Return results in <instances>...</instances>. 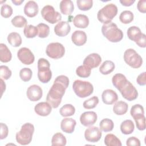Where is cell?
Instances as JSON below:
<instances>
[{"label": "cell", "instance_id": "obj_2", "mask_svg": "<svg viewBox=\"0 0 146 146\" xmlns=\"http://www.w3.org/2000/svg\"><path fill=\"white\" fill-rule=\"evenodd\" d=\"M102 33L110 42L116 43L123 38V33L113 22L104 24L102 27Z\"/></svg>", "mask_w": 146, "mask_h": 146}, {"label": "cell", "instance_id": "obj_5", "mask_svg": "<svg viewBox=\"0 0 146 146\" xmlns=\"http://www.w3.org/2000/svg\"><path fill=\"white\" fill-rule=\"evenodd\" d=\"M72 89L79 98H84L91 95L94 91L92 84L87 81L76 80L72 84Z\"/></svg>", "mask_w": 146, "mask_h": 146}, {"label": "cell", "instance_id": "obj_48", "mask_svg": "<svg viewBox=\"0 0 146 146\" xmlns=\"http://www.w3.org/2000/svg\"><path fill=\"white\" fill-rule=\"evenodd\" d=\"M126 144L128 146L130 145H136V146H140V141L139 139L135 137H129L126 141Z\"/></svg>", "mask_w": 146, "mask_h": 146}, {"label": "cell", "instance_id": "obj_28", "mask_svg": "<svg viewBox=\"0 0 146 146\" xmlns=\"http://www.w3.org/2000/svg\"><path fill=\"white\" fill-rule=\"evenodd\" d=\"M9 43L14 47H17L22 44V38L19 34L15 32L10 33L7 36Z\"/></svg>", "mask_w": 146, "mask_h": 146}, {"label": "cell", "instance_id": "obj_24", "mask_svg": "<svg viewBox=\"0 0 146 146\" xmlns=\"http://www.w3.org/2000/svg\"><path fill=\"white\" fill-rule=\"evenodd\" d=\"M59 8L61 13L64 15H71L74 9L73 2L71 0H62L60 2Z\"/></svg>", "mask_w": 146, "mask_h": 146}, {"label": "cell", "instance_id": "obj_22", "mask_svg": "<svg viewBox=\"0 0 146 146\" xmlns=\"http://www.w3.org/2000/svg\"><path fill=\"white\" fill-rule=\"evenodd\" d=\"M76 124L75 120L72 118H64L61 121L60 128L64 132L71 133L74 131Z\"/></svg>", "mask_w": 146, "mask_h": 146}, {"label": "cell", "instance_id": "obj_39", "mask_svg": "<svg viewBox=\"0 0 146 146\" xmlns=\"http://www.w3.org/2000/svg\"><path fill=\"white\" fill-rule=\"evenodd\" d=\"M76 4L79 10L87 11L92 7L93 1L92 0H77Z\"/></svg>", "mask_w": 146, "mask_h": 146}, {"label": "cell", "instance_id": "obj_16", "mask_svg": "<svg viewBox=\"0 0 146 146\" xmlns=\"http://www.w3.org/2000/svg\"><path fill=\"white\" fill-rule=\"evenodd\" d=\"M102 62V58L97 53H92L87 55L83 60V64L91 69L98 67Z\"/></svg>", "mask_w": 146, "mask_h": 146}, {"label": "cell", "instance_id": "obj_8", "mask_svg": "<svg viewBox=\"0 0 146 146\" xmlns=\"http://www.w3.org/2000/svg\"><path fill=\"white\" fill-rule=\"evenodd\" d=\"M124 60L128 65L133 68H138L143 64L142 58L132 48H128L125 51L124 53Z\"/></svg>", "mask_w": 146, "mask_h": 146}, {"label": "cell", "instance_id": "obj_40", "mask_svg": "<svg viewBox=\"0 0 146 146\" xmlns=\"http://www.w3.org/2000/svg\"><path fill=\"white\" fill-rule=\"evenodd\" d=\"M11 22L14 26L19 28L23 27V26H26V24L27 23L26 19L22 15H17L11 19Z\"/></svg>", "mask_w": 146, "mask_h": 146}, {"label": "cell", "instance_id": "obj_30", "mask_svg": "<svg viewBox=\"0 0 146 146\" xmlns=\"http://www.w3.org/2000/svg\"><path fill=\"white\" fill-rule=\"evenodd\" d=\"M66 138L60 132L55 133L51 139V144L52 146H64L66 144Z\"/></svg>", "mask_w": 146, "mask_h": 146}, {"label": "cell", "instance_id": "obj_17", "mask_svg": "<svg viewBox=\"0 0 146 146\" xmlns=\"http://www.w3.org/2000/svg\"><path fill=\"white\" fill-rule=\"evenodd\" d=\"M71 30V26L67 21H60L54 27V32L59 36H65Z\"/></svg>", "mask_w": 146, "mask_h": 146}, {"label": "cell", "instance_id": "obj_14", "mask_svg": "<svg viewBox=\"0 0 146 146\" xmlns=\"http://www.w3.org/2000/svg\"><path fill=\"white\" fill-rule=\"evenodd\" d=\"M26 95L30 100L32 102H36L40 100L42 97V89L36 84L31 85L27 88Z\"/></svg>", "mask_w": 146, "mask_h": 146}, {"label": "cell", "instance_id": "obj_15", "mask_svg": "<svg viewBox=\"0 0 146 146\" xmlns=\"http://www.w3.org/2000/svg\"><path fill=\"white\" fill-rule=\"evenodd\" d=\"M97 114L94 111H87L83 112L80 116V121L85 127L91 126L94 124L97 120Z\"/></svg>", "mask_w": 146, "mask_h": 146}, {"label": "cell", "instance_id": "obj_19", "mask_svg": "<svg viewBox=\"0 0 146 146\" xmlns=\"http://www.w3.org/2000/svg\"><path fill=\"white\" fill-rule=\"evenodd\" d=\"M35 113L41 116H48L52 111L51 106L47 102H40L34 107Z\"/></svg>", "mask_w": 146, "mask_h": 146}, {"label": "cell", "instance_id": "obj_13", "mask_svg": "<svg viewBox=\"0 0 146 146\" xmlns=\"http://www.w3.org/2000/svg\"><path fill=\"white\" fill-rule=\"evenodd\" d=\"M102 135V133L100 129L95 126L88 127L84 132L85 139L91 143H96L99 141Z\"/></svg>", "mask_w": 146, "mask_h": 146}, {"label": "cell", "instance_id": "obj_35", "mask_svg": "<svg viewBox=\"0 0 146 146\" xmlns=\"http://www.w3.org/2000/svg\"><path fill=\"white\" fill-rule=\"evenodd\" d=\"M23 33L25 36L27 38H34L38 34V28L32 25H26L24 28Z\"/></svg>", "mask_w": 146, "mask_h": 146}, {"label": "cell", "instance_id": "obj_7", "mask_svg": "<svg viewBox=\"0 0 146 146\" xmlns=\"http://www.w3.org/2000/svg\"><path fill=\"white\" fill-rule=\"evenodd\" d=\"M127 34L128 38L134 41L139 47L142 48L146 47V35L141 33L139 27L131 26L128 29Z\"/></svg>", "mask_w": 146, "mask_h": 146}, {"label": "cell", "instance_id": "obj_11", "mask_svg": "<svg viewBox=\"0 0 146 146\" xmlns=\"http://www.w3.org/2000/svg\"><path fill=\"white\" fill-rule=\"evenodd\" d=\"M122 96L128 101H132L138 96V92L133 85L128 80L118 90Z\"/></svg>", "mask_w": 146, "mask_h": 146}, {"label": "cell", "instance_id": "obj_3", "mask_svg": "<svg viewBox=\"0 0 146 146\" xmlns=\"http://www.w3.org/2000/svg\"><path fill=\"white\" fill-rule=\"evenodd\" d=\"M34 132V125L26 123L22 127L21 130L16 133V140L21 145H27L32 140L33 135Z\"/></svg>", "mask_w": 146, "mask_h": 146}, {"label": "cell", "instance_id": "obj_6", "mask_svg": "<svg viewBox=\"0 0 146 146\" xmlns=\"http://www.w3.org/2000/svg\"><path fill=\"white\" fill-rule=\"evenodd\" d=\"M49 62L44 58H40L38 61V78L42 83H47L51 79L52 72L50 68Z\"/></svg>", "mask_w": 146, "mask_h": 146}, {"label": "cell", "instance_id": "obj_52", "mask_svg": "<svg viewBox=\"0 0 146 146\" xmlns=\"http://www.w3.org/2000/svg\"><path fill=\"white\" fill-rule=\"evenodd\" d=\"M0 81H1V91H2V92H1V96H2L3 92L6 90V84H5V83H4V82H3L2 79H1Z\"/></svg>", "mask_w": 146, "mask_h": 146}, {"label": "cell", "instance_id": "obj_20", "mask_svg": "<svg viewBox=\"0 0 146 146\" xmlns=\"http://www.w3.org/2000/svg\"><path fill=\"white\" fill-rule=\"evenodd\" d=\"M39 11V7L36 2L34 1H29L25 5L24 13L29 17H35Z\"/></svg>", "mask_w": 146, "mask_h": 146}, {"label": "cell", "instance_id": "obj_32", "mask_svg": "<svg viewBox=\"0 0 146 146\" xmlns=\"http://www.w3.org/2000/svg\"><path fill=\"white\" fill-rule=\"evenodd\" d=\"M59 112L63 117L71 116L74 115L75 112V108L72 104H66L60 108Z\"/></svg>", "mask_w": 146, "mask_h": 146}, {"label": "cell", "instance_id": "obj_29", "mask_svg": "<svg viewBox=\"0 0 146 146\" xmlns=\"http://www.w3.org/2000/svg\"><path fill=\"white\" fill-rule=\"evenodd\" d=\"M115 64L111 60L104 61L99 68V71L103 75H108L111 73L115 69Z\"/></svg>", "mask_w": 146, "mask_h": 146}, {"label": "cell", "instance_id": "obj_9", "mask_svg": "<svg viewBox=\"0 0 146 146\" xmlns=\"http://www.w3.org/2000/svg\"><path fill=\"white\" fill-rule=\"evenodd\" d=\"M41 15L45 21L51 24L57 23L62 19L61 14L55 11L53 6L48 5L44 6L42 8Z\"/></svg>", "mask_w": 146, "mask_h": 146}, {"label": "cell", "instance_id": "obj_46", "mask_svg": "<svg viewBox=\"0 0 146 146\" xmlns=\"http://www.w3.org/2000/svg\"><path fill=\"white\" fill-rule=\"evenodd\" d=\"M11 71L7 66L4 65L0 66V76L1 79L7 80L11 77Z\"/></svg>", "mask_w": 146, "mask_h": 146}, {"label": "cell", "instance_id": "obj_23", "mask_svg": "<svg viewBox=\"0 0 146 146\" xmlns=\"http://www.w3.org/2000/svg\"><path fill=\"white\" fill-rule=\"evenodd\" d=\"M73 23L78 28L85 29L89 25V19L86 15L78 14L74 18Z\"/></svg>", "mask_w": 146, "mask_h": 146}, {"label": "cell", "instance_id": "obj_36", "mask_svg": "<svg viewBox=\"0 0 146 146\" xmlns=\"http://www.w3.org/2000/svg\"><path fill=\"white\" fill-rule=\"evenodd\" d=\"M133 14L129 10L122 11L119 16L120 21L124 24H128L133 20Z\"/></svg>", "mask_w": 146, "mask_h": 146}, {"label": "cell", "instance_id": "obj_38", "mask_svg": "<svg viewBox=\"0 0 146 146\" xmlns=\"http://www.w3.org/2000/svg\"><path fill=\"white\" fill-rule=\"evenodd\" d=\"M91 68L82 65L79 66L76 70V75L81 78H88L91 74Z\"/></svg>", "mask_w": 146, "mask_h": 146}, {"label": "cell", "instance_id": "obj_4", "mask_svg": "<svg viewBox=\"0 0 146 146\" xmlns=\"http://www.w3.org/2000/svg\"><path fill=\"white\" fill-rule=\"evenodd\" d=\"M117 14V6L113 3H109L98 11L97 18L101 23L107 24L111 22Z\"/></svg>", "mask_w": 146, "mask_h": 146}, {"label": "cell", "instance_id": "obj_31", "mask_svg": "<svg viewBox=\"0 0 146 146\" xmlns=\"http://www.w3.org/2000/svg\"><path fill=\"white\" fill-rule=\"evenodd\" d=\"M104 144L107 146H121V143L115 135L107 134L104 138Z\"/></svg>", "mask_w": 146, "mask_h": 146}, {"label": "cell", "instance_id": "obj_27", "mask_svg": "<svg viewBox=\"0 0 146 146\" xmlns=\"http://www.w3.org/2000/svg\"><path fill=\"white\" fill-rule=\"evenodd\" d=\"M135 129V125L131 120L127 119L123 121L120 124V131L124 135L132 133Z\"/></svg>", "mask_w": 146, "mask_h": 146}, {"label": "cell", "instance_id": "obj_50", "mask_svg": "<svg viewBox=\"0 0 146 146\" xmlns=\"http://www.w3.org/2000/svg\"><path fill=\"white\" fill-rule=\"evenodd\" d=\"M137 7L138 10L143 13H145L146 12V1L145 0H140L139 1Z\"/></svg>", "mask_w": 146, "mask_h": 146}, {"label": "cell", "instance_id": "obj_43", "mask_svg": "<svg viewBox=\"0 0 146 146\" xmlns=\"http://www.w3.org/2000/svg\"><path fill=\"white\" fill-rule=\"evenodd\" d=\"M33 72L30 68L25 67L19 71V76L23 82L29 81L32 77Z\"/></svg>", "mask_w": 146, "mask_h": 146}, {"label": "cell", "instance_id": "obj_12", "mask_svg": "<svg viewBox=\"0 0 146 146\" xmlns=\"http://www.w3.org/2000/svg\"><path fill=\"white\" fill-rule=\"evenodd\" d=\"M18 59L26 65L32 64L35 60V57L31 51L27 47H22L17 52Z\"/></svg>", "mask_w": 146, "mask_h": 146}, {"label": "cell", "instance_id": "obj_42", "mask_svg": "<svg viewBox=\"0 0 146 146\" xmlns=\"http://www.w3.org/2000/svg\"><path fill=\"white\" fill-rule=\"evenodd\" d=\"M99 103V99L97 96H93L86 100H85L83 106L86 109H92L94 108Z\"/></svg>", "mask_w": 146, "mask_h": 146}, {"label": "cell", "instance_id": "obj_53", "mask_svg": "<svg viewBox=\"0 0 146 146\" xmlns=\"http://www.w3.org/2000/svg\"><path fill=\"white\" fill-rule=\"evenodd\" d=\"M11 2L15 5H20L22 2H24V0H12Z\"/></svg>", "mask_w": 146, "mask_h": 146}, {"label": "cell", "instance_id": "obj_41", "mask_svg": "<svg viewBox=\"0 0 146 146\" xmlns=\"http://www.w3.org/2000/svg\"><path fill=\"white\" fill-rule=\"evenodd\" d=\"M135 121L137 128L140 131H143L145 129V117L144 114L139 115L133 117Z\"/></svg>", "mask_w": 146, "mask_h": 146}, {"label": "cell", "instance_id": "obj_44", "mask_svg": "<svg viewBox=\"0 0 146 146\" xmlns=\"http://www.w3.org/2000/svg\"><path fill=\"white\" fill-rule=\"evenodd\" d=\"M13 11L11 6L8 4H3L1 6V15L5 18L10 17L13 14Z\"/></svg>", "mask_w": 146, "mask_h": 146}, {"label": "cell", "instance_id": "obj_49", "mask_svg": "<svg viewBox=\"0 0 146 146\" xmlns=\"http://www.w3.org/2000/svg\"><path fill=\"white\" fill-rule=\"evenodd\" d=\"M137 83L140 86H144L146 84V72H143L138 75L136 79Z\"/></svg>", "mask_w": 146, "mask_h": 146}, {"label": "cell", "instance_id": "obj_45", "mask_svg": "<svg viewBox=\"0 0 146 146\" xmlns=\"http://www.w3.org/2000/svg\"><path fill=\"white\" fill-rule=\"evenodd\" d=\"M130 113L132 117H133L135 116L139 115L144 114V108L141 105H140L139 104H135L131 107V111H130Z\"/></svg>", "mask_w": 146, "mask_h": 146}, {"label": "cell", "instance_id": "obj_1", "mask_svg": "<svg viewBox=\"0 0 146 146\" xmlns=\"http://www.w3.org/2000/svg\"><path fill=\"white\" fill-rule=\"evenodd\" d=\"M68 84L69 79L65 75H59L55 78L46 97L47 102L52 108L58 107Z\"/></svg>", "mask_w": 146, "mask_h": 146}, {"label": "cell", "instance_id": "obj_26", "mask_svg": "<svg viewBox=\"0 0 146 146\" xmlns=\"http://www.w3.org/2000/svg\"><path fill=\"white\" fill-rule=\"evenodd\" d=\"M128 106L127 103L123 101L116 102L113 107V112L117 115H124L128 111Z\"/></svg>", "mask_w": 146, "mask_h": 146}, {"label": "cell", "instance_id": "obj_47", "mask_svg": "<svg viewBox=\"0 0 146 146\" xmlns=\"http://www.w3.org/2000/svg\"><path fill=\"white\" fill-rule=\"evenodd\" d=\"M0 126H1L0 139H1V140H2V139L6 138V137L7 136L8 133H9V129H8V127L6 125V124H5L3 123H1Z\"/></svg>", "mask_w": 146, "mask_h": 146}, {"label": "cell", "instance_id": "obj_10", "mask_svg": "<svg viewBox=\"0 0 146 146\" xmlns=\"http://www.w3.org/2000/svg\"><path fill=\"white\" fill-rule=\"evenodd\" d=\"M46 52L48 57L54 59H57L61 58L64 56L65 48L63 44L60 43H50L46 47Z\"/></svg>", "mask_w": 146, "mask_h": 146}, {"label": "cell", "instance_id": "obj_37", "mask_svg": "<svg viewBox=\"0 0 146 146\" xmlns=\"http://www.w3.org/2000/svg\"><path fill=\"white\" fill-rule=\"evenodd\" d=\"M36 27L38 30V35L39 38H44L48 36L50 33V27L47 25L40 23Z\"/></svg>", "mask_w": 146, "mask_h": 146}, {"label": "cell", "instance_id": "obj_21", "mask_svg": "<svg viewBox=\"0 0 146 146\" xmlns=\"http://www.w3.org/2000/svg\"><path fill=\"white\" fill-rule=\"evenodd\" d=\"M87 35L86 33L82 30L75 31L71 35L72 42L78 46H81L87 42Z\"/></svg>", "mask_w": 146, "mask_h": 146}, {"label": "cell", "instance_id": "obj_33", "mask_svg": "<svg viewBox=\"0 0 146 146\" xmlns=\"http://www.w3.org/2000/svg\"><path fill=\"white\" fill-rule=\"evenodd\" d=\"M127 80L126 77L122 74H116L113 76L112 79V82L113 85L119 90L120 87Z\"/></svg>", "mask_w": 146, "mask_h": 146}, {"label": "cell", "instance_id": "obj_34", "mask_svg": "<svg viewBox=\"0 0 146 146\" xmlns=\"http://www.w3.org/2000/svg\"><path fill=\"white\" fill-rule=\"evenodd\" d=\"M99 127L100 130L104 132H110L113 129L114 127V123L112 120L106 118L100 121Z\"/></svg>", "mask_w": 146, "mask_h": 146}, {"label": "cell", "instance_id": "obj_25", "mask_svg": "<svg viewBox=\"0 0 146 146\" xmlns=\"http://www.w3.org/2000/svg\"><path fill=\"white\" fill-rule=\"evenodd\" d=\"M12 54L7 46L3 43L0 44V60L3 63H7L11 60Z\"/></svg>", "mask_w": 146, "mask_h": 146}, {"label": "cell", "instance_id": "obj_18", "mask_svg": "<svg viewBox=\"0 0 146 146\" xmlns=\"http://www.w3.org/2000/svg\"><path fill=\"white\" fill-rule=\"evenodd\" d=\"M102 101L106 104H112L118 99L117 94L115 91L111 89L105 90L102 95Z\"/></svg>", "mask_w": 146, "mask_h": 146}, {"label": "cell", "instance_id": "obj_51", "mask_svg": "<svg viewBox=\"0 0 146 146\" xmlns=\"http://www.w3.org/2000/svg\"><path fill=\"white\" fill-rule=\"evenodd\" d=\"M135 2V0H120V3L124 6H130Z\"/></svg>", "mask_w": 146, "mask_h": 146}]
</instances>
